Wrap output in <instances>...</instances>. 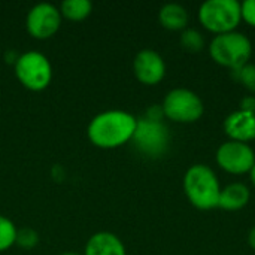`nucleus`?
Returning a JSON list of instances; mask_svg holds the SVG:
<instances>
[{
    "instance_id": "f257e3e1",
    "label": "nucleus",
    "mask_w": 255,
    "mask_h": 255,
    "mask_svg": "<svg viewBox=\"0 0 255 255\" xmlns=\"http://www.w3.org/2000/svg\"><path fill=\"white\" fill-rule=\"evenodd\" d=\"M137 118L121 109H111L97 114L87 127L90 142L102 149H115L133 140Z\"/></svg>"
},
{
    "instance_id": "f03ea898",
    "label": "nucleus",
    "mask_w": 255,
    "mask_h": 255,
    "mask_svg": "<svg viewBox=\"0 0 255 255\" xmlns=\"http://www.w3.org/2000/svg\"><path fill=\"white\" fill-rule=\"evenodd\" d=\"M184 193L194 208L211 211L218 208L221 185L209 166L194 164L184 175Z\"/></svg>"
},
{
    "instance_id": "7ed1b4c3",
    "label": "nucleus",
    "mask_w": 255,
    "mask_h": 255,
    "mask_svg": "<svg viewBox=\"0 0 255 255\" xmlns=\"http://www.w3.org/2000/svg\"><path fill=\"white\" fill-rule=\"evenodd\" d=\"M209 54L217 64L233 72L250 61L253 54V45L245 34L239 31H230L218 34L211 40Z\"/></svg>"
},
{
    "instance_id": "20e7f679",
    "label": "nucleus",
    "mask_w": 255,
    "mask_h": 255,
    "mask_svg": "<svg viewBox=\"0 0 255 255\" xmlns=\"http://www.w3.org/2000/svg\"><path fill=\"white\" fill-rule=\"evenodd\" d=\"M200 24L215 36L236 31L241 24V3L236 0H208L199 9Z\"/></svg>"
},
{
    "instance_id": "39448f33",
    "label": "nucleus",
    "mask_w": 255,
    "mask_h": 255,
    "mask_svg": "<svg viewBox=\"0 0 255 255\" xmlns=\"http://www.w3.org/2000/svg\"><path fill=\"white\" fill-rule=\"evenodd\" d=\"M164 117L175 123H196L202 118L205 112L203 102L197 93L188 88H173L163 100Z\"/></svg>"
},
{
    "instance_id": "423d86ee",
    "label": "nucleus",
    "mask_w": 255,
    "mask_h": 255,
    "mask_svg": "<svg viewBox=\"0 0 255 255\" xmlns=\"http://www.w3.org/2000/svg\"><path fill=\"white\" fill-rule=\"evenodd\" d=\"M15 73L27 90L42 91L51 84L52 66L42 52L28 51L16 58Z\"/></svg>"
},
{
    "instance_id": "0eeeda50",
    "label": "nucleus",
    "mask_w": 255,
    "mask_h": 255,
    "mask_svg": "<svg viewBox=\"0 0 255 255\" xmlns=\"http://www.w3.org/2000/svg\"><path fill=\"white\" fill-rule=\"evenodd\" d=\"M169 128L163 121L149 120L146 117L137 120L133 142L139 152L151 158L163 157L169 148Z\"/></svg>"
},
{
    "instance_id": "6e6552de",
    "label": "nucleus",
    "mask_w": 255,
    "mask_h": 255,
    "mask_svg": "<svg viewBox=\"0 0 255 255\" xmlns=\"http://www.w3.org/2000/svg\"><path fill=\"white\" fill-rule=\"evenodd\" d=\"M217 164L230 175L250 173L255 164V154L248 143L227 140L223 143L215 154Z\"/></svg>"
},
{
    "instance_id": "1a4fd4ad",
    "label": "nucleus",
    "mask_w": 255,
    "mask_h": 255,
    "mask_svg": "<svg viewBox=\"0 0 255 255\" xmlns=\"http://www.w3.org/2000/svg\"><path fill=\"white\" fill-rule=\"evenodd\" d=\"M61 18L57 6L51 3H39L33 6L27 15V31L34 39H49L60 30Z\"/></svg>"
},
{
    "instance_id": "9d476101",
    "label": "nucleus",
    "mask_w": 255,
    "mask_h": 255,
    "mask_svg": "<svg viewBox=\"0 0 255 255\" xmlns=\"http://www.w3.org/2000/svg\"><path fill=\"white\" fill-rule=\"evenodd\" d=\"M133 70L143 85H157L166 76V63L157 51L142 49L133 60Z\"/></svg>"
},
{
    "instance_id": "9b49d317",
    "label": "nucleus",
    "mask_w": 255,
    "mask_h": 255,
    "mask_svg": "<svg viewBox=\"0 0 255 255\" xmlns=\"http://www.w3.org/2000/svg\"><path fill=\"white\" fill-rule=\"evenodd\" d=\"M223 128L230 140L248 143L255 139V114L238 109L226 117Z\"/></svg>"
},
{
    "instance_id": "f8f14e48",
    "label": "nucleus",
    "mask_w": 255,
    "mask_h": 255,
    "mask_svg": "<svg viewBox=\"0 0 255 255\" xmlns=\"http://www.w3.org/2000/svg\"><path fill=\"white\" fill-rule=\"evenodd\" d=\"M84 255H126V247L117 235L99 232L88 239Z\"/></svg>"
},
{
    "instance_id": "ddd939ff",
    "label": "nucleus",
    "mask_w": 255,
    "mask_h": 255,
    "mask_svg": "<svg viewBox=\"0 0 255 255\" xmlns=\"http://www.w3.org/2000/svg\"><path fill=\"white\" fill-rule=\"evenodd\" d=\"M250 197H251L250 188L245 184L233 182V184H229L227 187L221 188L218 208L229 211V212L241 211L248 205Z\"/></svg>"
},
{
    "instance_id": "4468645a",
    "label": "nucleus",
    "mask_w": 255,
    "mask_h": 255,
    "mask_svg": "<svg viewBox=\"0 0 255 255\" xmlns=\"http://www.w3.org/2000/svg\"><path fill=\"white\" fill-rule=\"evenodd\" d=\"M158 21L170 31H184L188 25V12L178 3H167L160 9Z\"/></svg>"
},
{
    "instance_id": "2eb2a0df",
    "label": "nucleus",
    "mask_w": 255,
    "mask_h": 255,
    "mask_svg": "<svg viewBox=\"0 0 255 255\" xmlns=\"http://www.w3.org/2000/svg\"><path fill=\"white\" fill-rule=\"evenodd\" d=\"M93 3L90 0H64L60 6V13L69 21H84L90 16Z\"/></svg>"
},
{
    "instance_id": "dca6fc26",
    "label": "nucleus",
    "mask_w": 255,
    "mask_h": 255,
    "mask_svg": "<svg viewBox=\"0 0 255 255\" xmlns=\"http://www.w3.org/2000/svg\"><path fill=\"white\" fill-rule=\"evenodd\" d=\"M181 46L187 51V52H200L205 48V37L200 31L194 30V28H185L181 34Z\"/></svg>"
},
{
    "instance_id": "f3484780",
    "label": "nucleus",
    "mask_w": 255,
    "mask_h": 255,
    "mask_svg": "<svg viewBox=\"0 0 255 255\" xmlns=\"http://www.w3.org/2000/svg\"><path fill=\"white\" fill-rule=\"evenodd\" d=\"M16 227L4 215H0V253L9 250L12 245H15L16 241Z\"/></svg>"
},
{
    "instance_id": "a211bd4d",
    "label": "nucleus",
    "mask_w": 255,
    "mask_h": 255,
    "mask_svg": "<svg viewBox=\"0 0 255 255\" xmlns=\"http://www.w3.org/2000/svg\"><path fill=\"white\" fill-rule=\"evenodd\" d=\"M232 75L244 88H247L250 93H254L255 94V64L247 63L241 69L233 70Z\"/></svg>"
},
{
    "instance_id": "6ab92c4d",
    "label": "nucleus",
    "mask_w": 255,
    "mask_h": 255,
    "mask_svg": "<svg viewBox=\"0 0 255 255\" xmlns=\"http://www.w3.org/2000/svg\"><path fill=\"white\" fill-rule=\"evenodd\" d=\"M15 244L24 250H31L39 244V235L31 227H22L16 230V241Z\"/></svg>"
},
{
    "instance_id": "aec40b11",
    "label": "nucleus",
    "mask_w": 255,
    "mask_h": 255,
    "mask_svg": "<svg viewBox=\"0 0 255 255\" xmlns=\"http://www.w3.org/2000/svg\"><path fill=\"white\" fill-rule=\"evenodd\" d=\"M241 18L248 25L255 27V0H245L241 3Z\"/></svg>"
},
{
    "instance_id": "412c9836",
    "label": "nucleus",
    "mask_w": 255,
    "mask_h": 255,
    "mask_svg": "<svg viewBox=\"0 0 255 255\" xmlns=\"http://www.w3.org/2000/svg\"><path fill=\"white\" fill-rule=\"evenodd\" d=\"M239 109L245 111V112H251L255 114V97L254 96H247L241 100L239 103Z\"/></svg>"
},
{
    "instance_id": "4be33fe9",
    "label": "nucleus",
    "mask_w": 255,
    "mask_h": 255,
    "mask_svg": "<svg viewBox=\"0 0 255 255\" xmlns=\"http://www.w3.org/2000/svg\"><path fill=\"white\" fill-rule=\"evenodd\" d=\"M248 245L255 251V226L250 230V233H248Z\"/></svg>"
},
{
    "instance_id": "5701e85b",
    "label": "nucleus",
    "mask_w": 255,
    "mask_h": 255,
    "mask_svg": "<svg viewBox=\"0 0 255 255\" xmlns=\"http://www.w3.org/2000/svg\"><path fill=\"white\" fill-rule=\"evenodd\" d=\"M248 175H250V181H251V184L255 187V164L253 166V169L250 170V173H248Z\"/></svg>"
},
{
    "instance_id": "b1692460",
    "label": "nucleus",
    "mask_w": 255,
    "mask_h": 255,
    "mask_svg": "<svg viewBox=\"0 0 255 255\" xmlns=\"http://www.w3.org/2000/svg\"><path fill=\"white\" fill-rule=\"evenodd\" d=\"M61 255H81V254H78V253H72V251H69V253H63Z\"/></svg>"
}]
</instances>
